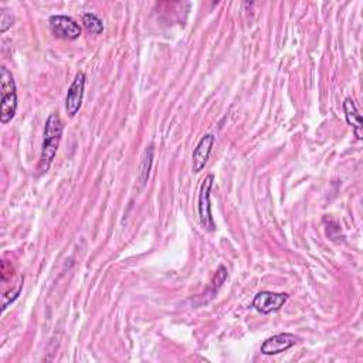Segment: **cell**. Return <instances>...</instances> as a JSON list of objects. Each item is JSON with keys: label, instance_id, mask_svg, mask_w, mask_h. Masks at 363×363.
I'll list each match as a JSON object with an SVG mask.
<instances>
[{"label": "cell", "instance_id": "3957f363", "mask_svg": "<svg viewBox=\"0 0 363 363\" xmlns=\"http://www.w3.org/2000/svg\"><path fill=\"white\" fill-rule=\"evenodd\" d=\"M213 183H215V176L207 175L200 186V194H199V220L200 224L204 230L213 233L216 231V223L213 220L211 216V206H210V191L213 187Z\"/></svg>", "mask_w": 363, "mask_h": 363}, {"label": "cell", "instance_id": "52a82bcc", "mask_svg": "<svg viewBox=\"0 0 363 363\" xmlns=\"http://www.w3.org/2000/svg\"><path fill=\"white\" fill-rule=\"evenodd\" d=\"M85 89V74L77 73L66 97V111L69 117H75L81 108Z\"/></svg>", "mask_w": 363, "mask_h": 363}, {"label": "cell", "instance_id": "7a4b0ae2", "mask_svg": "<svg viewBox=\"0 0 363 363\" xmlns=\"http://www.w3.org/2000/svg\"><path fill=\"white\" fill-rule=\"evenodd\" d=\"M0 84H2V108H0V122L9 124L17 111V93L16 82L12 73L6 69H0Z\"/></svg>", "mask_w": 363, "mask_h": 363}, {"label": "cell", "instance_id": "9c48e42d", "mask_svg": "<svg viewBox=\"0 0 363 363\" xmlns=\"http://www.w3.org/2000/svg\"><path fill=\"white\" fill-rule=\"evenodd\" d=\"M344 111H345V117H347V122L353 128V132L355 137L358 139L363 138V125H362V115L359 114L356 105L353 102L352 98H347L344 101Z\"/></svg>", "mask_w": 363, "mask_h": 363}, {"label": "cell", "instance_id": "7c38bea8", "mask_svg": "<svg viewBox=\"0 0 363 363\" xmlns=\"http://www.w3.org/2000/svg\"><path fill=\"white\" fill-rule=\"evenodd\" d=\"M13 14L9 10H2V19H0V32L6 33L9 27H12L13 25Z\"/></svg>", "mask_w": 363, "mask_h": 363}, {"label": "cell", "instance_id": "30bf717a", "mask_svg": "<svg viewBox=\"0 0 363 363\" xmlns=\"http://www.w3.org/2000/svg\"><path fill=\"white\" fill-rule=\"evenodd\" d=\"M152 162H154V146L151 145L149 146L142 158L141 166H139V187H143L149 179V174H151V167H152Z\"/></svg>", "mask_w": 363, "mask_h": 363}, {"label": "cell", "instance_id": "ba28073f", "mask_svg": "<svg viewBox=\"0 0 363 363\" xmlns=\"http://www.w3.org/2000/svg\"><path fill=\"white\" fill-rule=\"evenodd\" d=\"M213 145H215V137H213L211 134H207V135H204L200 139V142L195 148L194 158H191L195 172H200V170H203V167L206 166L207 159H209V156L211 154Z\"/></svg>", "mask_w": 363, "mask_h": 363}, {"label": "cell", "instance_id": "5b68a950", "mask_svg": "<svg viewBox=\"0 0 363 363\" xmlns=\"http://www.w3.org/2000/svg\"><path fill=\"white\" fill-rule=\"evenodd\" d=\"M288 295L287 294H277L270 291H261L255 295L253 307L261 314H271L275 311H280L283 305L287 303Z\"/></svg>", "mask_w": 363, "mask_h": 363}, {"label": "cell", "instance_id": "8fae6325", "mask_svg": "<svg viewBox=\"0 0 363 363\" xmlns=\"http://www.w3.org/2000/svg\"><path fill=\"white\" fill-rule=\"evenodd\" d=\"M82 25L87 29V32L93 34H101L104 32V23L102 20L94 14V13H87L82 16Z\"/></svg>", "mask_w": 363, "mask_h": 363}, {"label": "cell", "instance_id": "277c9868", "mask_svg": "<svg viewBox=\"0 0 363 363\" xmlns=\"http://www.w3.org/2000/svg\"><path fill=\"white\" fill-rule=\"evenodd\" d=\"M50 29L53 34L58 38H66V40H75L81 36V27L77 21L69 16H51L50 20Z\"/></svg>", "mask_w": 363, "mask_h": 363}, {"label": "cell", "instance_id": "8992f818", "mask_svg": "<svg viewBox=\"0 0 363 363\" xmlns=\"http://www.w3.org/2000/svg\"><path fill=\"white\" fill-rule=\"evenodd\" d=\"M300 342V338L295 336L294 333H279L274 335L268 339L264 340V344L261 345V353L271 356L288 351L294 345Z\"/></svg>", "mask_w": 363, "mask_h": 363}, {"label": "cell", "instance_id": "6da1fadb", "mask_svg": "<svg viewBox=\"0 0 363 363\" xmlns=\"http://www.w3.org/2000/svg\"><path fill=\"white\" fill-rule=\"evenodd\" d=\"M62 121L58 114H51L45 126V138H43V146H41V158H40V170L41 172H47L50 165L53 163L58 143L62 135Z\"/></svg>", "mask_w": 363, "mask_h": 363}]
</instances>
